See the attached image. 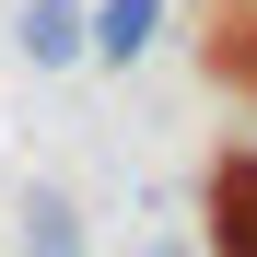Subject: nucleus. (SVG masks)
I'll use <instances>...</instances> for the list:
<instances>
[{
	"mask_svg": "<svg viewBox=\"0 0 257 257\" xmlns=\"http://www.w3.org/2000/svg\"><path fill=\"white\" fill-rule=\"evenodd\" d=\"M12 245H24V257H94V245H82L70 187H24V199H12Z\"/></svg>",
	"mask_w": 257,
	"mask_h": 257,
	"instance_id": "2",
	"label": "nucleus"
},
{
	"mask_svg": "<svg viewBox=\"0 0 257 257\" xmlns=\"http://www.w3.org/2000/svg\"><path fill=\"white\" fill-rule=\"evenodd\" d=\"M12 47L35 70H70L82 59V0H24V12H12Z\"/></svg>",
	"mask_w": 257,
	"mask_h": 257,
	"instance_id": "4",
	"label": "nucleus"
},
{
	"mask_svg": "<svg viewBox=\"0 0 257 257\" xmlns=\"http://www.w3.org/2000/svg\"><path fill=\"white\" fill-rule=\"evenodd\" d=\"M210 257H257V152L210 164Z\"/></svg>",
	"mask_w": 257,
	"mask_h": 257,
	"instance_id": "1",
	"label": "nucleus"
},
{
	"mask_svg": "<svg viewBox=\"0 0 257 257\" xmlns=\"http://www.w3.org/2000/svg\"><path fill=\"white\" fill-rule=\"evenodd\" d=\"M152 24H164V0H94V12H82V59L128 70V59L152 47Z\"/></svg>",
	"mask_w": 257,
	"mask_h": 257,
	"instance_id": "3",
	"label": "nucleus"
}]
</instances>
